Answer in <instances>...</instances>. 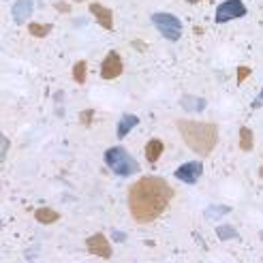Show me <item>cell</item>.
<instances>
[{
	"mask_svg": "<svg viewBox=\"0 0 263 263\" xmlns=\"http://www.w3.org/2000/svg\"><path fill=\"white\" fill-rule=\"evenodd\" d=\"M51 30H54V24H39V22L28 24V32H30V36H34V39H45Z\"/></svg>",
	"mask_w": 263,
	"mask_h": 263,
	"instance_id": "14",
	"label": "cell"
},
{
	"mask_svg": "<svg viewBox=\"0 0 263 263\" xmlns=\"http://www.w3.org/2000/svg\"><path fill=\"white\" fill-rule=\"evenodd\" d=\"M130 45H133L135 49H148V45H146V43H143V41H133V43H130Z\"/></svg>",
	"mask_w": 263,
	"mask_h": 263,
	"instance_id": "21",
	"label": "cell"
},
{
	"mask_svg": "<svg viewBox=\"0 0 263 263\" xmlns=\"http://www.w3.org/2000/svg\"><path fill=\"white\" fill-rule=\"evenodd\" d=\"M92 118H95V111H92V109H86V111L80 114V122H82L84 126H90V124H92Z\"/></svg>",
	"mask_w": 263,
	"mask_h": 263,
	"instance_id": "18",
	"label": "cell"
},
{
	"mask_svg": "<svg viewBox=\"0 0 263 263\" xmlns=\"http://www.w3.org/2000/svg\"><path fill=\"white\" fill-rule=\"evenodd\" d=\"M137 124H139V118H137V116H133V114L122 116L120 124H118V137H126V135H128L130 130H133Z\"/></svg>",
	"mask_w": 263,
	"mask_h": 263,
	"instance_id": "12",
	"label": "cell"
},
{
	"mask_svg": "<svg viewBox=\"0 0 263 263\" xmlns=\"http://www.w3.org/2000/svg\"><path fill=\"white\" fill-rule=\"evenodd\" d=\"M176 191L165 178L143 176L128 189V210L139 225H150L174 201Z\"/></svg>",
	"mask_w": 263,
	"mask_h": 263,
	"instance_id": "1",
	"label": "cell"
},
{
	"mask_svg": "<svg viewBox=\"0 0 263 263\" xmlns=\"http://www.w3.org/2000/svg\"><path fill=\"white\" fill-rule=\"evenodd\" d=\"M165 152V143L161 139H150L146 143V148H143V154H146L148 163H156L161 159V154Z\"/></svg>",
	"mask_w": 263,
	"mask_h": 263,
	"instance_id": "10",
	"label": "cell"
},
{
	"mask_svg": "<svg viewBox=\"0 0 263 263\" xmlns=\"http://www.w3.org/2000/svg\"><path fill=\"white\" fill-rule=\"evenodd\" d=\"M246 15V7L242 0H225L218 9H216V22H231V20H238Z\"/></svg>",
	"mask_w": 263,
	"mask_h": 263,
	"instance_id": "6",
	"label": "cell"
},
{
	"mask_svg": "<svg viewBox=\"0 0 263 263\" xmlns=\"http://www.w3.org/2000/svg\"><path fill=\"white\" fill-rule=\"evenodd\" d=\"M259 176H261V178H263V167H261V169H259Z\"/></svg>",
	"mask_w": 263,
	"mask_h": 263,
	"instance_id": "24",
	"label": "cell"
},
{
	"mask_svg": "<svg viewBox=\"0 0 263 263\" xmlns=\"http://www.w3.org/2000/svg\"><path fill=\"white\" fill-rule=\"evenodd\" d=\"M73 3H77V5H80V3H86V0H73Z\"/></svg>",
	"mask_w": 263,
	"mask_h": 263,
	"instance_id": "23",
	"label": "cell"
},
{
	"mask_svg": "<svg viewBox=\"0 0 263 263\" xmlns=\"http://www.w3.org/2000/svg\"><path fill=\"white\" fill-rule=\"evenodd\" d=\"M34 218H36V222H41V225H54V222L60 220V214L51 208H39L34 212Z\"/></svg>",
	"mask_w": 263,
	"mask_h": 263,
	"instance_id": "11",
	"label": "cell"
},
{
	"mask_svg": "<svg viewBox=\"0 0 263 263\" xmlns=\"http://www.w3.org/2000/svg\"><path fill=\"white\" fill-rule=\"evenodd\" d=\"M105 163H107V167L116 176H133L139 172V163L122 146L109 148L105 152Z\"/></svg>",
	"mask_w": 263,
	"mask_h": 263,
	"instance_id": "3",
	"label": "cell"
},
{
	"mask_svg": "<svg viewBox=\"0 0 263 263\" xmlns=\"http://www.w3.org/2000/svg\"><path fill=\"white\" fill-rule=\"evenodd\" d=\"M73 80L77 84H86L88 80V62L86 60H77L75 67H73Z\"/></svg>",
	"mask_w": 263,
	"mask_h": 263,
	"instance_id": "16",
	"label": "cell"
},
{
	"mask_svg": "<svg viewBox=\"0 0 263 263\" xmlns=\"http://www.w3.org/2000/svg\"><path fill=\"white\" fill-rule=\"evenodd\" d=\"M261 103H263V92H261V95H259V99L255 101V107H257V105H261Z\"/></svg>",
	"mask_w": 263,
	"mask_h": 263,
	"instance_id": "22",
	"label": "cell"
},
{
	"mask_svg": "<svg viewBox=\"0 0 263 263\" xmlns=\"http://www.w3.org/2000/svg\"><path fill=\"white\" fill-rule=\"evenodd\" d=\"M203 174V165L199 161H191V163H184L176 169V178L182 180V182H186V184H195L197 180L201 178Z\"/></svg>",
	"mask_w": 263,
	"mask_h": 263,
	"instance_id": "8",
	"label": "cell"
},
{
	"mask_svg": "<svg viewBox=\"0 0 263 263\" xmlns=\"http://www.w3.org/2000/svg\"><path fill=\"white\" fill-rule=\"evenodd\" d=\"M178 133L184 146L191 148L195 154L208 156L212 154L218 143V126L214 122H199V120H178Z\"/></svg>",
	"mask_w": 263,
	"mask_h": 263,
	"instance_id": "2",
	"label": "cell"
},
{
	"mask_svg": "<svg viewBox=\"0 0 263 263\" xmlns=\"http://www.w3.org/2000/svg\"><path fill=\"white\" fill-rule=\"evenodd\" d=\"M90 13L95 15V20L99 22V26H103L105 30H111L114 28V11L107 9L101 3H92L90 5Z\"/></svg>",
	"mask_w": 263,
	"mask_h": 263,
	"instance_id": "9",
	"label": "cell"
},
{
	"mask_svg": "<svg viewBox=\"0 0 263 263\" xmlns=\"http://www.w3.org/2000/svg\"><path fill=\"white\" fill-rule=\"evenodd\" d=\"M122 71H124V62H122L120 54H118V51H109L101 64V77L111 82V80H118V77L122 75Z\"/></svg>",
	"mask_w": 263,
	"mask_h": 263,
	"instance_id": "5",
	"label": "cell"
},
{
	"mask_svg": "<svg viewBox=\"0 0 263 263\" xmlns=\"http://www.w3.org/2000/svg\"><path fill=\"white\" fill-rule=\"evenodd\" d=\"M248 75H251V69H248V67H240L238 69V84H242Z\"/></svg>",
	"mask_w": 263,
	"mask_h": 263,
	"instance_id": "19",
	"label": "cell"
},
{
	"mask_svg": "<svg viewBox=\"0 0 263 263\" xmlns=\"http://www.w3.org/2000/svg\"><path fill=\"white\" fill-rule=\"evenodd\" d=\"M152 24L167 41H178L182 36V22L176 15H172V13H154Z\"/></svg>",
	"mask_w": 263,
	"mask_h": 263,
	"instance_id": "4",
	"label": "cell"
},
{
	"mask_svg": "<svg viewBox=\"0 0 263 263\" xmlns=\"http://www.w3.org/2000/svg\"><path fill=\"white\" fill-rule=\"evenodd\" d=\"M56 11H60V13H69V11H71V5H67V3H56Z\"/></svg>",
	"mask_w": 263,
	"mask_h": 263,
	"instance_id": "20",
	"label": "cell"
},
{
	"mask_svg": "<svg viewBox=\"0 0 263 263\" xmlns=\"http://www.w3.org/2000/svg\"><path fill=\"white\" fill-rule=\"evenodd\" d=\"M86 248H88L90 255L101 257V259H111V255H114V248H111L109 240L105 238V233L90 235V238L86 240Z\"/></svg>",
	"mask_w": 263,
	"mask_h": 263,
	"instance_id": "7",
	"label": "cell"
},
{
	"mask_svg": "<svg viewBox=\"0 0 263 263\" xmlns=\"http://www.w3.org/2000/svg\"><path fill=\"white\" fill-rule=\"evenodd\" d=\"M216 233H218V238L220 240H229V238H235V229H231V227H218L216 229Z\"/></svg>",
	"mask_w": 263,
	"mask_h": 263,
	"instance_id": "17",
	"label": "cell"
},
{
	"mask_svg": "<svg viewBox=\"0 0 263 263\" xmlns=\"http://www.w3.org/2000/svg\"><path fill=\"white\" fill-rule=\"evenodd\" d=\"M255 148V135H253V130L248 128V126H242L240 128V150L242 152H251Z\"/></svg>",
	"mask_w": 263,
	"mask_h": 263,
	"instance_id": "13",
	"label": "cell"
},
{
	"mask_svg": "<svg viewBox=\"0 0 263 263\" xmlns=\"http://www.w3.org/2000/svg\"><path fill=\"white\" fill-rule=\"evenodd\" d=\"M30 11H32V0H20V3L13 7V15H15L17 22L30 17Z\"/></svg>",
	"mask_w": 263,
	"mask_h": 263,
	"instance_id": "15",
	"label": "cell"
}]
</instances>
